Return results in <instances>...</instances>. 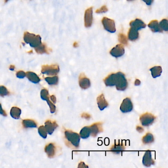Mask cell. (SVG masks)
<instances>
[{"label": "cell", "instance_id": "obj_1", "mask_svg": "<svg viewBox=\"0 0 168 168\" xmlns=\"http://www.w3.org/2000/svg\"><path fill=\"white\" fill-rule=\"evenodd\" d=\"M23 39L25 43L30 44L31 47L34 48L41 44V37L40 35H35L26 32L24 33Z\"/></svg>", "mask_w": 168, "mask_h": 168}, {"label": "cell", "instance_id": "obj_2", "mask_svg": "<svg viewBox=\"0 0 168 168\" xmlns=\"http://www.w3.org/2000/svg\"><path fill=\"white\" fill-rule=\"evenodd\" d=\"M115 86L117 90H125L128 87V82L123 73L118 72L116 73Z\"/></svg>", "mask_w": 168, "mask_h": 168}, {"label": "cell", "instance_id": "obj_3", "mask_svg": "<svg viewBox=\"0 0 168 168\" xmlns=\"http://www.w3.org/2000/svg\"><path fill=\"white\" fill-rule=\"evenodd\" d=\"M65 137L67 141L75 148H78L80 143V136L78 133L71 130L65 131Z\"/></svg>", "mask_w": 168, "mask_h": 168}, {"label": "cell", "instance_id": "obj_4", "mask_svg": "<svg viewBox=\"0 0 168 168\" xmlns=\"http://www.w3.org/2000/svg\"><path fill=\"white\" fill-rule=\"evenodd\" d=\"M60 71L59 66L57 65H43L41 67V73L48 75H55Z\"/></svg>", "mask_w": 168, "mask_h": 168}, {"label": "cell", "instance_id": "obj_5", "mask_svg": "<svg viewBox=\"0 0 168 168\" xmlns=\"http://www.w3.org/2000/svg\"><path fill=\"white\" fill-rule=\"evenodd\" d=\"M49 93L48 91L46 89H43L40 91V97L43 100L46 101L48 103V105H49L50 108V113H53L56 111V106L54 104L50 101L49 99Z\"/></svg>", "mask_w": 168, "mask_h": 168}, {"label": "cell", "instance_id": "obj_6", "mask_svg": "<svg viewBox=\"0 0 168 168\" xmlns=\"http://www.w3.org/2000/svg\"><path fill=\"white\" fill-rule=\"evenodd\" d=\"M155 119V117L151 113H146L140 116L139 120L142 125L143 126H149L153 124Z\"/></svg>", "mask_w": 168, "mask_h": 168}, {"label": "cell", "instance_id": "obj_7", "mask_svg": "<svg viewBox=\"0 0 168 168\" xmlns=\"http://www.w3.org/2000/svg\"><path fill=\"white\" fill-rule=\"evenodd\" d=\"M102 22L105 30L110 33L116 32V25L114 20L107 17H104L102 19Z\"/></svg>", "mask_w": 168, "mask_h": 168}, {"label": "cell", "instance_id": "obj_8", "mask_svg": "<svg viewBox=\"0 0 168 168\" xmlns=\"http://www.w3.org/2000/svg\"><path fill=\"white\" fill-rule=\"evenodd\" d=\"M133 109V105L130 99L126 98L123 100V102L121 104L120 109L123 113H127L132 111Z\"/></svg>", "mask_w": 168, "mask_h": 168}, {"label": "cell", "instance_id": "obj_9", "mask_svg": "<svg viewBox=\"0 0 168 168\" xmlns=\"http://www.w3.org/2000/svg\"><path fill=\"white\" fill-rule=\"evenodd\" d=\"M93 22V8H88L84 14V25L86 28L90 27Z\"/></svg>", "mask_w": 168, "mask_h": 168}, {"label": "cell", "instance_id": "obj_10", "mask_svg": "<svg viewBox=\"0 0 168 168\" xmlns=\"http://www.w3.org/2000/svg\"><path fill=\"white\" fill-rule=\"evenodd\" d=\"M124 53L125 49L122 44H117L110 51V54L116 58H118L123 56Z\"/></svg>", "mask_w": 168, "mask_h": 168}, {"label": "cell", "instance_id": "obj_11", "mask_svg": "<svg viewBox=\"0 0 168 168\" xmlns=\"http://www.w3.org/2000/svg\"><path fill=\"white\" fill-rule=\"evenodd\" d=\"M102 124V123L98 122L94 123L90 126H89L90 129V135L92 137H95L99 133L103 132Z\"/></svg>", "mask_w": 168, "mask_h": 168}, {"label": "cell", "instance_id": "obj_12", "mask_svg": "<svg viewBox=\"0 0 168 168\" xmlns=\"http://www.w3.org/2000/svg\"><path fill=\"white\" fill-rule=\"evenodd\" d=\"M151 152V151H147L143 158V164L147 167H150L152 165L155 164V161L152 158Z\"/></svg>", "mask_w": 168, "mask_h": 168}, {"label": "cell", "instance_id": "obj_13", "mask_svg": "<svg viewBox=\"0 0 168 168\" xmlns=\"http://www.w3.org/2000/svg\"><path fill=\"white\" fill-rule=\"evenodd\" d=\"M79 84L82 89H88L91 86L90 80L82 74L79 78Z\"/></svg>", "mask_w": 168, "mask_h": 168}, {"label": "cell", "instance_id": "obj_14", "mask_svg": "<svg viewBox=\"0 0 168 168\" xmlns=\"http://www.w3.org/2000/svg\"><path fill=\"white\" fill-rule=\"evenodd\" d=\"M44 127L47 130V133L49 135H52L54 130L58 127V125L56 122L48 120L45 122Z\"/></svg>", "mask_w": 168, "mask_h": 168}, {"label": "cell", "instance_id": "obj_15", "mask_svg": "<svg viewBox=\"0 0 168 168\" xmlns=\"http://www.w3.org/2000/svg\"><path fill=\"white\" fill-rule=\"evenodd\" d=\"M130 26L137 30H139L146 28V24L141 19L137 18L135 20L130 22Z\"/></svg>", "mask_w": 168, "mask_h": 168}, {"label": "cell", "instance_id": "obj_16", "mask_svg": "<svg viewBox=\"0 0 168 168\" xmlns=\"http://www.w3.org/2000/svg\"><path fill=\"white\" fill-rule=\"evenodd\" d=\"M44 151L48 157L50 158H53L56 153V147L53 143H49L45 147Z\"/></svg>", "mask_w": 168, "mask_h": 168}, {"label": "cell", "instance_id": "obj_17", "mask_svg": "<svg viewBox=\"0 0 168 168\" xmlns=\"http://www.w3.org/2000/svg\"><path fill=\"white\" fill-rule=\"evenodd\" d=\"M98 107L101 110H103L109 106V104L105 99L104 94H101L97 99Z\"/></svg>", "mask_w": 168, "mask_h": 168}, {"label": "cell", "instance_id": "obj_18", "mask_svg": "<svg viewBox=\"0 0 168 168\" xmlns=\"http://www.w3.org/2000/svg\"><path fill=\"white\" fill-rule=\"evenodd\" d=\"M128 39L131 41H135L139 38V33L138 30L131 27L129 29L128 34Z\"/></svg>", "mask_w": 168, "mask_h": 168}, {"label": "cell", "instance_id": "obj_19", "mask_svg": "<svg viewBox=\"0 0 168 168\" xmlns=\"http://www.w3.org/2000/svg\"><path fill=\"white\" fill-rule=\"evenodd\" d=\"M148 27L151 29V30L153 32H162L163 31L161 29L159 24L158 23L157 20H152L150 22L148 25Z\"/></svg>", "mask_w": 168, "mask_h": 168}, {"label": "cell", "instance_id": "obj_20", "mask_svg": "<svg viewBox=\"0 0 168 168\" xmlns=\"http://www.w3.org/2000/svg\"><path fill=\"white\" fill-rule=\"evenodd\" d=\"M35 50L37 53L40 54H44V53L49 54V52L52 51L51 49L48 48L45 44H42V43L41 44L39 45V47L35 48Z\"/></svg>", "mask_w": 168, "mask_h": 168}, {"label": "cell", "instance_id": "obj_21", "mask_svg": "<svg viewBox=\"0 0 168 168\" xmlns=\"http://www.w3.org/2000/svg\"><path fill=\"white\" fill-rule=\"evenodd\" d=\"M125 149V147H124L122 143H116L111 147L110 151L115 154H119L121 153Z\"/></svg>", "mask_w": 168, "mask_h": 168}, {"label": "cell", "instance_id": "obj_22", "mask_svg": "<svg viewBox=\"0 0 168 168\" xmlns=\"http://www.w3.org/2000/svg\"><path fill=\"white\" fill-rule=\"evenodd\" d=\"M26 75L28 79L34 83H38L40 81V79L38 75L32 72H28L26 73Z\"/></svg>", "mask_w": 168, "mask_h": 168}, {"label": "cell", "instance_id": "obj_23", "mask_svg": "<svg viewBox=\"0 0 168 168\" xmlns=\"http://www.w3.org/2000/svg\"><path fill=\"white\" fill-rule=\"evenodd\" d=\"M115 78L116 74H112L108 75L104 79L105 84L107 86H115Z\"/></svg>", "mask_w": 168, "mask_h": 168}, {"label": "cell", "instance_id": "obj_24", "mask_svg": "<svg viewBox=\"0 0 168 168\" xmlns=\"http://www.w3.org/2000/svg\"><path fill=\"white\" fill-rule=\"evenodd\" d=\"M22 125L24 128H36L37 127V124L36 122L31 119L23 120Z\"/></svg>", "mask_w": 168, "mask_h": 168}, {"label": "cell", "instance_id": "obj_25", "mask_svg": "<svg viewBox=\"0 0 168 168\" xmlns=\"http://www.w3.org/2000/svg\"><path fill=\"white\" fill-rule=\"evenodd\" d=\"M21 113V110L19 108L15 107L11 108L10 113V116L14 119H19Z\"/></svg>", "mask_w": 168, "mask_h": 168}, {"label": "cell", "instance_id": "obj_26", "mask_svg": "<svg viewBox=\"0 0 168 168\" xmlns=\"http://www.w3.org/2000/svg\"><path fill=\"white\" fill-rule=\"evenodd\" d=\"M90 129L89 126H86L81 130L80 132V137L83 139H86L90 136Z\"/></svg>", "mask_w": 168, "mask_h": 168}, {"label": "cell", "instance_id": "obj_27", "mask_svg": "<svg viewBox=\"0 0 168 168\" xmlns=\"http://www.w3.org/2000/svg\"><path fill=\"white\" fill-rule=\"evenodd\" d=\"M151 72V75L153 78H156L160 76L162 72L161 67L155 66L150 69Z\"/></svg>", "mask_w": 168, "mask_h": 168}, {"label": "cell", "instance_id": "obj_28", "mask_svg": "<svg viewBox=\"0 0 168 168\" xmlns=\"http://www.w3.org/2000/svg\"><path fill=\"white\" fill-rule=\"evenodd\" d=\"M45 80L50 86H55L58 84L59 78L57 76L53 77H47L45 78Z\"/></svg>", "mask_w": 168, "mask_h": 168}, {"label": "cell", "instance_id": "obj_29", "mask_svg": "<svg viewBox=\"0 0 168 168\" xmlns=\"http://www.w3.org/2000/svg\"><path fill=\"white\" fill-rule=\"evenodd\" d=\"M142 141L144 144H149L152 143L154 142V137L153 135L151 133H147L146 135L143 138Z\"/></svg>", "mask_w": 168, "mask_h": 168}, {"label": "cell", "instance_id": "obj_30", "mask_svg": "<svg viewBox=\"0 0 168 168\" xmlns=\"http://www.w3.org/2000/svg\"><path fill=\"white\" fill-rule=\"evenodd\" d=\"M118 40L122 44L125 45L128 44L127 37L123 33H119L118 35Z\"/></svg>", "mask_w": 168, "mask_h": 168}, {"label": "cell", "instance_id": "obj_31", "mask_svg": "<svg viewBox=\"0 0 168 168\" xmlns=\"http://www.w3.org/2000/svg\"><path fill=\"white\" fill-rule=\"evenodd\" d=\"M160 27L162 31H168V23L167 19H162V21L160 22Z\"/></svg>", "mask_w": 168, "mask_h": 168}, {"label": "cell", "instance_id": "obj_32", "mask_svg": "<svg viewBox=\"0 0 168 168\" xmlns=\"http://www.w3.org/2000/svg\"><path fill=\"white\" fill-rule=\"evenodd\" d=\"M38 132H39V135L42 138H44V139L47 138L48 133H47V130L45 129L44 126H41L39 127V129H38Z\"/></svg>", "mask_w": 168, "mask_h": 168}, {"label": "cell", "instance_id": "obj_33", "mask_svg": "<svg viewBox=\"0 0 168 168\" xmlns=\"http://www.w3.org/2000/svg\"><path fill=\"white\" fill-rule=\"evenodd\" d=\"M10 92L4 86H0V96L4 97L5 96L9 95Z\"/></svg>", "mask_w": 168, "mask_h": 168}, {"label": "cell", "instance_id": "obj_34", "mask_svg": "<svg viewBox=\"0 0 168 168\" xmlns=\"http://www.w3.org/2000/svg\"><path fill=\"white\" fill-rule=\"evenodd\" d=\"M108 11V9L106 6H103L101 8L98 9L96 10V13H106Z\"/></svg>", "mask_w": 168, "mask_h": 168}, {"label": "cell", "instance_id": "obj_35", "mask_svg": "<svg viewBox=\"0 0 168 168\" xmlns=\"http://www.w3.org/2000/svg\"><path fill=\"white\" fill-rule=\"evenodd\" d=\"M16 75H17V78H23L26 76V73L24 71H20L17 72Z\"/></svg>", "mask_w": 168, "mask_h": 168}, {"label": "cell", "instance_id": "obj_36", "mask_svg": "<svg viewBox=\"0 0 168 168\" xmlns=\"http://www.w3.org/2000/svg\"><path fill=\"white\" fill-rule=\"evenodd\" d=\"M0 114H1V115L5 117L7 116L6 112L3 109V108L2 107L1 104H0Z\"/></svg>", "mask_w": 168, "mask_h": 168}, {"label": "cell", "instance_id": "obj_37", "mask_svg": "<svg viewBox=\"0 0 168 168\" xmlns=\"http://www.w3.org/2000/svg\"><path fill=\"white\" fill-rule=\"evenodd\" d=\"M143 1L146 3L147 5L148 6H151L153 2V0H143Z\"/></svg>", "mask_w": 168, "mask_h": 168}, {"label": "cell", "instance_id": "obj_38", "mask_svg": "<svg viewBox=\"0 0 168 168\" xmlns=\"http://www.w3.org/2000/svg\"><path fill=\"white\" fill-rule=\"evenodd\" d=\"M50 99L52 100V102L53 104H55L56 102V98L55 97V96L52 95L51 96H50Z\"/></svg>", "mask_w": 168, "mask_h": 168}, {"label": "cell", "instance_id": "obj_39", "mask_svg": "<svg viewBox=\"0 0 168 168\" xmlns=\"http://www.w3.org/2000/svg\"><path fill=\"white\" fill-rule=\"evenodd\" d=\"M9 69L10 71H14V69H15V66L14 65H10V67H9Z\"/></svg>", "mask_w": 168, "mask_h": 168}, {"label": "cell", "instance_id": "obj_40", "mask_svg": "<svg viewBox=\"0 0 168 168\" xmlns=\"http://www.w3.org/2000/svg\"><path fill=\"white\" fill-rule=\"evenodd\" d=\"M73 46H74V48H77V47H78V42H74V44H73Z\"/></svg>", "mask_w": 168, "mask_h": 168}, {"label": "cell", "instance_id": "obj_41", "mask_svg": "<svg viewBox=\"0 0 168 168\" xmlns=\"http://www.w3.org/2000/svg\"><path fill=\"white\" fill-rule=\"evenodd\" d=\"M9 1H10V0H5V3H7Z\"/></svg>", "mask_w": 168, "mask_h": 168}, {"label": "cell", "instance_id": "obj_42", "mask_svg": "<svg viewBox=\"0 0 168 168\" xmlns=\"http://www.w3.org/2000/svg\"><path fill=\"white\" fill-rule=\"evenodd\" d=\"M128 1H133V0H127Z\"/></svg>", "mask_w": 168, "mask_h": 168}]
</instances>
